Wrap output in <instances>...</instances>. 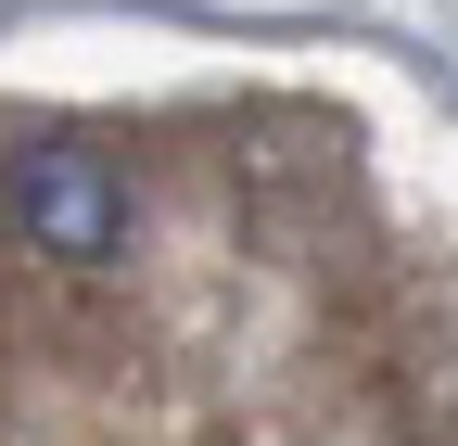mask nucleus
<instances>
[{"label":"nucleus","mask_w":458,"mask_h":446,"mask_svg":"<svg viewBox=\"0 0 458 446\" xmlns=\"http://www.w3.org/2000/svg\"><path fill=\"white\" fill-rule=\"evenodd\" d=\"M0 217L26 230V255L77 268V281L128 255V179H114V153H89L64 128H38V141L0 153Z\"/></svg>","instance_id":"1"}]
</instances>
